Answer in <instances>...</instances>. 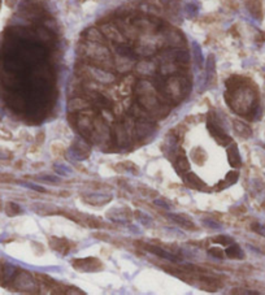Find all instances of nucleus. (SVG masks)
<instances>
[{"instance_id": "nucleus-49", "label": "nucleus", "mask_w": 265, "mask_h": 295, "mask_svg": "<svg viewBox=\"0 0 265 295\" xmlns=\"http://www.w3.org/2000/svg\"><path fill=\"white\" fill-rule=\"evenodd\" d=\"M14 178L7 173H3V174H0V182H13Z\"/></svg>"}, {"instance_id": "nucleus-55", "label": "nucleus", "mask_w": 265, "mask_h": 295, "mask_svg": "<svg viewBox=\"0 0 265 295\" xmlns=\"http://www.w3.org/2000/svg\"><path fill=\"white\" fill-rule=\"evenodd\" d=\"M3 209V202H1V199H0V211Z\"/></svg>"}, {"instance_id": "nucleus-10", "label": "nucleus", "mask_w": 265, "mask_h": 295, "mask_svg": "<svg viewBox=\"0 0 265 295\" xmlns=\"http://www.w3.org/2000/svg\"><path fill=\"white\" fill-rule=\"evenodd\" d=\"M136 137L140 140H144L147 137L152 136L156 132V124L153 123L152 119H142L136 120L135 123Z\"/></svg>"}, {"instance_id": "nucleus-25", "label": "nucleus", "mask_w": 265, "mask_h": 295, "mask_svg": "<svg viewBox=\"0 0 265 295\" xmlns=\"http://www.w3.org/2000/svg\"><path fill=\"white\" fill-rule=\"evenodd\" d=\"M33 211L38 213L39 216H48L52 213L57 212V208L53 204H43V203H38V204H33Z\"/></svg>"}, {"instance_id": "nucleus-47", "label": "nucleus", "mask_w": 265, "mask_h": 295, "mask_svg": "<svg viewBox=\"0 0 265 295\" xmlns=\"http://www.w3.org/2000/svg\"><path fill=\"white\" fill-rule=\"evenodd\" d=\"M252 230L258 233V234H260V236L265 237V226L260 225V224H255V225L252 226Z\"/></svg>"}, {"instance_id": "nucleus-39", "label": "nucleus", "mask_w": 265, "mask_h": 295, "mask_svg": "<svg viewBox=\"0 0 265 295\" xmlns=\"http://www.w3.org/2000/svg\"><path fill=\"white\" fill-rule=\"evenodd\" d=\"M212 241L215 243H219V245L221 246H229V245H232V243H234V239L229 236H219V237H216V238H213Z\"/></svg>"}, {"instance_id": "nucleus-22", "label": "nucleus", "mask_w": 265, "mask_h": 295, "mask_svg": "<svg viewBox=\"0 0 265 295\" xmlns=\"http://www.w3.org/2000/svg\"><path fill=\"white\" fill-rule=\"evenodd\" d=\"M233 128L236 130V133L238 134L239 137H242L245 140L247 138H251L252 137V129L250 128L247 124L242 123V121H239V120H234L233 121Z\"/></svg>"}, {"instance_id": "nucleus-3", "label": "nucleus", "mask_w": 265, "mask_h": 295, "mask_svg": "<svg viewBox=\"0 0 265 295\" xmlns=\"http://www.w3.org/2000/svg\"><path fill=\"white\" fill-rule=\"evenodd\" d=\"M190 86L189 81L186 80L185 77L174 76L170 77L165 82H162V86L160 87V94L165 96L166 99L172 102V103H179L186 98L189 94Z\"/></svg>"}, {"instance_id": "nucleus-29", "label": "nucleus", "mask_w": 265, "mask_h": 295, "mask_svg": "<svg viewBox=\"0 0 265 295\" xmlns=\"http://www.w3.org/2000/svg\"><path fill=\"white\" fill-rule=\"evenodd\" d=\"M124 128H125L126 133H128V136H129L130 140H134L136 137V129H135V121H134V119H132V116H126L125 119H124V123H123Z\"/></svg>"}, {"instance_id": "nucleus-16", "label": "nucleus", "mask_w": 265, "mask_h": 295, "mask_svg": "<svg viewBox=\"0 0 265 295\" xmlns=\"http://www.w3.org/2000/svg\"><path fill=\"white\" fill-rule=\"evenodd\" d=\"M83 40H89V42H94V43H103L106 44L107 38L104 37V34L102 33V30L98 27H89L85 30V33L82 34Z\"/></svg>"}, {"instance_id": "nucleus-5", "label": "nucleus", "mask_w": 265, "mask_h": 295, "mask_svg": "<svg viewBox=\"0 0 265 295\" xmlns=\"http://www.w3.org/2000/svg\"><path fill=\"white\" fill-rule=\"evenodd\" d=\"M113 137L112 132L110 129V125L103 120V117L100 115H96V117L94 119V129L93 133L90 136V143H94L100 148L106 149V146L111 145Z\"/></svg>"}, {"instance_id": "nucleus-45", "label": "nucleus", "mask_w": 265, "mask_h": 295, "mask_svg": "<svg viewBox=\"0 0 265 295\" xmlns=\"http://www.w3.org/2000/svg\"><path fill=\"white\" fill-rule=\"evenodd\" d=\"M53 169H55V172L59 173V174H63V176H66L68 173L70 172L69 168H66V166H63V165H55L53 166Z\"/></svg>"}, {"instance_id": "nucleus-34", "label": "nucleus", "mask_w": 265, "mask_h": 295, "mask_svg": "<svg viewBox=\"0 0 265 295\" xmlns=\"http://www.w3.org/2000/svg\"><path fill=\"white\" fill-rule=\"evenodd\" d=\"M186 181L191 186H194V187H198V189H202L203 186H204V182L196 176L195 173H187V174H186Z\"/></svg>"}, {"instance_id": "nucleus-17", "label": "nucleus", "mask_w": 265, "mask_h": 295, "mask_svg": "<svg viewBox=\"0 0 265 295\" xmlns=\"http://www.w3.org/2000/svg\"><path fill=\"white\" fill-rule=\"evenodd\" d=\"M144 249H146L147 251L151 252V254H155V255L160 256V258L166 259V260H169V262H179V260H181V259L177 258L176 255H173L172 252L165 251V250L161 249V247H157V246L144 245Z\"/></svg>"}, {"instance_id": "nucleus-2", "label": "nucleus", "mask_w": 265, "mask_h": 295, "mask_svg": "<svg viewBox=\"0 0 265 295\" xmlns=\"http://www.w3.org/2000/svg\"><path fill=\"white\" fill-rule=\"evenodd\" d=\"M77 52L82 59L86 60L87 64H93L96 67L104 68V69L108 70L115 68L112 53L106 44L83 40L77 47Z\"/></svg>"}, {"instance_id": "nucleus-4", "label": "nucleus", "mask_w": 265, "mask_h": 295, "mask_svg": "<svg viewBox=\"0 0 265 295\" xmlns=\"http://www.w3.org/2000/svg\"><path fill=\"white\" fill-rule=\"evenodd\" d=\"M80 74L87 82L99 83V85H111L116 81V76L104 68L96 67L93 64H83L80 68Z\"/></svg>"}, {"instance_id": "nucleus-11", "label": "nucleus", "mask_w": 265, "mask_h": 295, "mask_svg": "<svg viewBox=\"0 0 265 295\" xmlns=\"http://www.w3.org/2000/svg\"><path fill=\"white\" fill-rule=\"evenodd\" d=\"M87 108H91V102L85 96H73L66 106L68 113H80Z\"/></svg>"}, {"instance_id": "nucleus-1", "label": "nucleus", "mask_w": 265, "mask_h": 295, "mask_svg": "<svg viewBox=\"0 0 265 295\" xmlns=\"http://www.w3.org/2000/svg\"><path fill=\"white\" fill-rule=\"evenodd\" d=\"M136 102L148 112L153 120H161L170 111V102L165 96L157 93L153 83L148 81H139L134 87Z\"/></svg>"}, {"instance_id": "nucleus-19", "label": "nucleus", "mask_w": 265, "mask_h": 295, "mask_svg": "<svg viewBox=\"0 0 265 295\" xmlns=\"http://www.w3.org/2000/svg\"><path fill=\"white\" fill-rule=\"evenodd\" d=\"M228 160L229 164L234 168H239L242 165V159H241V155H239L238 147H237L236 143H233L228 147Z\"/></svg>"}, {"instance_id": "nucleus-24", "label": "nucleus", "mask_w": 265, "mask_h": 295, "mask_svg": "<svg viewBox=\"0 0 265 295\" xmlns=\"http://www.w3.org/2000/svg\"><path fill=\"white\" fill-rule=\"evenodd\" d=\"M112 200V196L108 194H91L89 196H85V202L90 203V204H95V206H100V204H107Z\"/></svg>"}, {"instance_id": "nucleus-48", "label": "nucleus", "mask_w": 265, "mask_h": 295, "mask_svg": "<svg viewBox=\"0 0 265 295\" xmlns=\"http://www.w3.org/2000/svg\"><path fill=\"white\" fill-rule=\"evenodd\" d=\"M153 204H155V206H157V207H161V208H164V209H169L170 208L169 204H168V203H166L165 200H162V199H155V200H153Z\"/></svg>"}, {"instance_id": "nucleus-37", "label": "nucleus", "mask_w": 265, "mask_h": 295, "mask_svg": "<svg viewBox=\"0 0 265 295\" xmlns=\"http://www.w3.org/2000/svg\"><path fill=\"white\" fill-rule=\"evenodd\" d=\"M204 159H206V152H204L202 148H199L198 147V148H195L192 151V160L195 162H198L199 165H202Z\"/></svg>"}, {"instance_id": "nucleus-13", "label": "nucleus", "mask_w": 265, "mask_h": 295, "mask_svg": "<svg viewBox=\"0 0 265 295\" xmlns=\"http://www.w3.org/2000/svg\"><path fill=\"white\" fill-rule=\"evenodd\" d=\"M165 43L169 44L170 47H174V48H181L186 44L185 38L182 37V34L178 33L177 30H166L164 35H162V44Z\"/></svg>"}, {"instance_id": "nucleus-30", "label": "nucleus", "mask_w": 265, "mask_h": 295, "mask_svg": "<svg viewBox=\"0 0 265 295\" xmlns=\"http://www.w3.org/2000/svg\"><path fill=\"white\" fill-rule=\"evenodd\" d=\"M132 87H134V77L128 76L120 85V93L121 95H129L132 91Z\"/></svg>"}, {"instance_id": "nucleus-50", "label": "nucleus", "mask_w": 265, "mask_h": 295, "mask_svg": "<svg viewBox=\"0 0 265 295\" xmlns=\"http://www.w3.org/2000/svg\"><path fill=\"white\" fill-rule=\"evenodd\" d=\"M44 138H46V134H44V132H40V133H38L37 137H35V140H37L38 145H42V143L44 142Z\"/></svg>"}, {"instance_id": "nucleus-56", "label": "nucleus", "mask_w": 265, "mask_h": 295, "mask_svg": "<svg viewBox=\"0 0 265 295\" xmlns=\"http://www.w3.org/2000/svg\"><path fill=\"white\" fill-rule=\"evenodd\" d=\"M1 119H3V111L0 110V120H1Z\"/></svg>"}, {"instance_id": "nucleus-54", "label": "nucleus", "mask_w": 265, "mask_h": 295, "mask_svg": "<svg viewBox=\"0 0 265 295\" xmlns=\"http://www.w3.org/2000/svg\"><path fill=\"white\" fill-rule=\"evenodd\" d=\"M60 195L63 196V198H66V196L69 195V192H68V191H61V192H60Z\"/></svg>"}, {"instance_id": "nucleus-21", "label": "nucleus", "mask_w": 265, "mask_h": 295, "mask_svg": "<svg viewBox=\"0 0 265 295\" xmlns=\"http://www.w3.org/2000/svg\"><path fill=\"white\" fill-rule=\"evenodd\" d=\"M246 7L249 9L250 13L252 16L258 18V20H262L263 18V5L260 0H246Z\"/></svg>"}, {"instance_id": "nucleus-33", "label": "nucleus", "mask_w": 265, "mask_h": 295, "mask_svg": "<svg viewBox=\"0 0 265 295\" xmlns=\"http://www.w3.org/2000/svg\"><path fill=\"white\" fill-rule=\"evenodd\" d=\"M192 51H194V59H195V63L199 68L203 67V63H204V57H203L202 48L196 42L192 43Z\"/></svg>"}, {"instance_id": "nucleus-41", "label": "nucleus", "mask_w": 265, "mask_h": 295, "mask_svg": "<svg viewBox=\"0 0 265 295\" xmlns=\"http://www.w3.org/2000/svg\"><path fill=\"white\" fill-rule=\"evenodd\" d=\"M202 222L203 225H206L207 228L209 229H215V230H220V229H221V225H220L219 222H216L215 220L212 219H203Z\"/></svg>"}, {"instance_id": "nucleus-43", "label": "nucleus", "mask_w": 265, "mask_h": 295, "mask_svg": "<svg viewBox=\"0 0 265 295\" xmlns=\"http://www.w3.org/2000/svg\"><path fill=\"white\" fill-rule=\"evenodd\" d=\"M38 178L40 181H46V182H52V183H59L60 178L57 176H53V174H46V176H39Z\"/></svg>"}, {"instance_id": "nucleus-7", "label": "nucleus", "mask_w": 265, "mask_h": 295, "mask_svg": "<svg viewBox=\"0 0 265 295\" xmlns=\"http://www.w3.org/2000/svg\"><path fill=\"white\" fill-rule=\"evenodd\" d=\"M102 30V33L104 34V37L107 39H110L111 42L116 44H125L128 42V38L123 34V31L120 30V27L117 25L112 22H104L100 25L99 27Z\"/></svg>"}, {"instance_id": "nucleus-42", "label": "nucleus", "mask_w": 265, "mask_h": 295, "mask_svg": "<svg viewBox=\"0 0 265 295\" xmlns=\"http://www.w3.org/2000/svg\"><path fill=\"white\" fill-rule=\"evenodd\" d=\"M185 13L189 17H195L198 14V7H195V4H186Z\"/></svg>"}, {"instance_id": "nucleus-27", "label": "nucleus", "mask_w": 265, "mask_h": 295, "mask_svg": "<svg viewBox=\"0 0 265 295\" xmlns=\"http://www.w3.org/2000/svg\"><path fill=\"white\" fill-rule=\"evenodd\" d=\"M225 255L229 259H243L245 258V252L242 251V249L239 247L236 243H232V245L226 246Z\"/></svg>"}, {"instance_id": "nucleus-38", "label": "nucleus", "mask_w": 265, "mask_h": 295, "mask_svg": "<svg viewBox=\"0 0 265 295\" xmlns=\"http://www.w3.org/2000/svg\"><path fill=\"white\" fill-rule=\"evenodd\" d=\"M239 178V173L238 170H230V172L226 174L225 177V183L226 186H230V185H234V183L238 181Z\"/></svg>"}, {"instance_id": "nucleus-40", "label": "nucleus", "mask_w": 265, "mask_h": 295, "mask_svg": "<svg viewBox=\"0 0 265 295\" xmlns=\"http://www.w3.org/2000/svg\"><path fill=\"white\" fill-rule=\"evenodd\" d=\"M208 254L211 256H213V258L217 259H224V256H225V251L220 249V247H212V249H209Z\"/></svg>"}, {"instance_id": "nucleus-18", "label": "nucleus", "mask_w": 265, "mask_h": 295, "mask_svg": "<svg viewBox=\"0 0 265 295\" xmlns=\"http://www.w3.org/2000/svg\"><path fill=\"white\" fill-rule=\"evenodd\" d=\"M135 72L139 76H152L155 73L156 65L153 61H148V60H142L139 63L135 64V67H134Z\"/></svg>"}, {"instance_id": "nucleus-6", "label": "nucleus", "mask_w": 265, "mask_h": 295, "mask_svg": "<svg viewBox=\"0 0 265 295\" xmlns=\"http://www.w3.org/2000/svg\"><path fill=\"white\" fill-rule=\"evenodd\" d=\"M69 160H74V161H82V160L89 159L90 153H91V145L86 138H83L81 136H77L74 138L72 146H70L69 151Z\"/></svg>"}, {"instance_id": "nucleus-46", "label": "nucleus", "mask_w": 265, "mask_h": 295, "mask_svg": "<svg viewBox=\"0 0 265 295\" xmlns=\"http://www.w3.org/2000/svg\"><path fill=\"white\" fill-rule=\"evenodd\" d=\"M23 186H26V187H29V189H31V190H35V191H38V192H46L47 191L44 187H42V186H38V185H34V183H23Z\"/></svg>"}, {"instance_id": "nucleus-32", "label": "nucleus", "mask_w": 265, "mask_h": 295, "mask_svg": "<svg viewBox=\"0 0 265 295\" xmlns=\"http://www.w3.org/2000/svg\"><path fill=\"white\" fill-rule=\"evenodd\" d=\"M134 215H135V219L138 220L140 224H143V226H151L153 224L152 217L149 215H147V213L142 212V211H135Z\"/></svg>"}, {"instance_id": "nucleus-53", "label": "nucleus", "mask_w": 265, "mask_h": 295, "mask_svg": "<svg viewBox=\"0 0 265 295\" xmlns=\"http://www.w3.org/2000/svg\"><path fill=\"white\" fill-rule=\"evenodd\" d=\"M5 3H7L8 7L13 8L17 3H18V0H5Z\"/></svg>"}, {"instance_id": "nucleus-44", "label": "nucleus", "mask_w": 265, "mask_h": 295, "mask_svg": "<svg viewBox=\"0 0 265 295\" xmlns=\"http://www.w3.org/2000/svg\"><path fill=\"white\" fill-rule=\"evenodd\" d=\"M10 157H12V152H10L9 149L0 147V160H8Z\"/></svg>"}, {"instance_id": "nucleus-20", "label": "nucleus", "mask_w": 265, "mask_h": 295, "mask_svg": "<svg viewBox=\"0 0 265 295\" xmlns=\"http://www.w3.org/2000/svg\"><path fill=\"white\" fill-rule=\"evenodd\" d=\"M181 69H182V64H178L176 61H166V63H161V65H160V73L162 76L178 74Z\"/></svg>"}, {"instance_id": "nucleus-36", "label": "nucleus", "mask_w": 265, "mask_h": 295, "mask_svg": "<svg viewBox=\"0 0 265 295\" xmlns=\"http://www.w3.org/2000/svg\"><path fill=\"white\" fill-rule=\"evenodd\" d=\"M176 166L179 172H189L190 170V162L186 159L185 156H178L176 160Z\"/></svg>"}, {"instance_id": "nucleus-52", "label": "nucleus", "mask_w": 265, "mask_h": 295, "mask_svg": "<svg viewBox=\"0 0 265 295\" xmlns=\"http://www.w3.org/2000/svg\"><path fill=\"white\" fill-rule=\"evenodd\" d=\"M233 294H259L258 292H251V290H233Z\"/></svg>"}, {"instance_id": "nucleus-23", "label": "nucleus", "mask_w": 265, "mask_h": 295, "mask_svg": "<svg viewBox=\"0 0 265 295\" xmlns=\"http://www.w3.org/2000/svg\"><path fill=\"white\" fill-rule=\"evenodd\" d=\"M169 217H170V220H173V221L176 222V224H178V225L182 226V228L187 229V230H196L195 224H194V222L191 221V219H189L187 216L173 215V213H170Z\"/></svg>"}, {"instance_id": "nucleus-8", "label": "nucleus", "mask_w": 265, "mask_h": 295, "mask_svg": "<svg viewBox=\"0 0 265 295\" xmlns=\"http://www.w3.org/2000/svg\"><path fill=\"white\" fill-rule=\"evenodd\" d=\"M14 288L21 292H33V289H37V284L30 273L20 271L14 276Z\"/></svg>"}, {"instance_id": "nucleus-14", "label": "nucleus", "mask_w": 265, "mask_h": 295, "mask_svg": "<svg viewBox=\"0 0 265 295\" xmlns=\"http://www.w3.org/2000/svg\"><path fill=\"white\" fill-rule=\"evenodd\" d=\"M112 137H113V141H115V143H116L117 146H120V147L128 146V145L132 142V140H130L129 136H128V133H126V130H125V128H124L123 123L115 124Z\"/></svg>"}, {"instance_id": "nucleus-26", "label": "nucleus", "mask_w": 265, "mask_h": 295, "mask_svg": "<svg viewBox=\"0 0 265 295\" xmlns=\"http://www.w3.org/2000/svg\"><path fill=\"white\" fill-rule=\"evenodd\" d=\"M130 115H132V116L136 120L152 119V117L148 115V112H147V111L144 110V108H143V107L138 103V102L132 104V107H130Z\"/></svg>"}, {"instance_id": "nucleus-28", "label": "nucleus", "mask_w": 265, "mask_h": 295, "mask_svg": "<svg viewBox=\"0 0 265 295\" xmlns=\"http://www.w3.org/2000/svg\"><path fill=\"white\" fill-rule=\"evenodd\" d=\"M206 72H207V81L208 83L213 82L216 77V63H215V56L213 55H209L208 59L206 61Z\"/></svg>"}, {"instance_id": "nucleus-35", "label": "nucleus", "mask_w": 265, "mask_h": 295, "mask_svg": "<svg viewBox=\"0 0 265 295\" xmlns=\"http://www.w3.org/2000/svg\"><path fill=\"white\" fill-rule=\"evenodd\" d=\"M64 242H65V239H59V238H55V237H52V238L50 239V245L52 246L53 250H56V251L61 252V254H66V250L64 249H69V247L64 246L63 245Z\"/></svg>"}, {"instance_id": "nucleus-9", "label": "nucleus", "mask_w": 265, "mask_h": 295, "mask_svg": "<svg viewBox=\"0 0 265 295\" xmlns=\"http://www.w3.org/2000/svg\"><path fill=\"white\" fill-rule=\"evenodd\" d=\"M106 216L111 221L116 222V224H121V225H126L132 221V212L129 208H112L110 211H107Z\"/></svg>"}, {"instance_id": "nucleus-15", "label": "nucleus", "mask_w": 265, "mask_h": 295, "mask_svg": "<svg viewBox=\"0 0 265 295\" xmlns=\"http://www.w3.org/2000/svg\"><path fill=\"white\" fill-rule=\"evenodd\" d=\"M73 267L77 271H82V272H90V271H99L100 268H103V266L100 264L96 259H83V260H74Z\"/></svg>"}, {"instance_id": "nucleus-12", "label": "nucleus", "mask_w": 265, "mask_h": 295, "mask_svg": "<svg viewBox=\"0 0 265 295\" xmlns=\"http://www.w3.org/2000/svg\"><path fill=\"white\" fill-rule=\"evenodd\" d=\"M113 63H115V69L120 73H129L130 70L135 67L134 56H126L120 53H117L116 59H113Z\"/></svg>"}, {"instance_id": "nucleus-51", "label": "nucleus", "mask_w": 265, "mask_h": 295, "mask_svg": "<svg viewBox=\"0 0 265 295\" xmlns=\"http://www.w3.org/2000/svg\"><path fill=\"white\" fill-rule=\"evenodd\" d=\"M142 194H144V196H155L157 192L153 191V190H147V189H139Z\"/></svg>"}, {"instance_id": "nucleus-31", "label": "nucleus", "mask_w": 265, "mask_h": 295, "mask_svg": "<svg viewBox=\"0 0 265 295\" xmlns=\"http://www.w3.org/2000/svg\"><path fill=\"white\" fill-rule=\"evenodd\" d=\"M4 211H5L7 216H9V217H14V216L22 213V208L13 202H8L5 204V207H4Z\"/></svg>"}]
</instances>
